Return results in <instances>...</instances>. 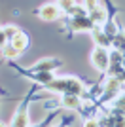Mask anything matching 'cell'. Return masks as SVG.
<instances>
[{"label": "cell", "mask_w": 125, "mask_h": 127, "mask_svg": "<svg viewBox=\"0 0 125 127\" xmlns=\"http://www.w3.org/2000/svg\"><path fill=\"white\" fill-rule=\"evenodd\" d=\"M10 127H29V110H27V104L19 106V110L15 112Z\"/></svg>", "instance_id": "cell-5"}, {"label": "cell", "mask_w": 125, "mask_h": 127, "mask_svg": "<svg viewBox=\"0 0 125 127\" xmlns=\"http://www.w3.org/2000/svg\"><path fill=\"white\" fill-rule=\"evenodd\" d=\"M36 13L44 19V21H53V19H57V17L61 15V8H59V4H51V2H47V4H44V6L38 8Z\"/></svg>", "instance_id": "cell-4"}, {"label": "cell", "mask_w": 125, "mask_h": 127, "mask_svg": "<svg viewBox=\"0 0 125 127\" xmlns=\"http://www.w3.org/2000/svg\"><path fill=\"white\" fill-rule=\"evenodd\" d=\"M91 63H93V66L97 70L104 72V70L108 68V64H110V53H108V49L102 48V46H97V48L93 49V53H91Z\"/></svg>", "instance_id": "cell-3"}, {"label": "cell", "mask_w": 125, "mask_h": 127, "mask_svg": "<svg viewBox=\"0 0 125 127\" xmlns=\"http://www.w3.org/2000/svg\"><path fill=\"white\" fill-rule=\"evenodd\" d=\"M116 106H118V108H125V97H123V99H120V101L116 102Z\"/></svg>", "instance_id": "cell-11"}, {"label": "cell", "mask_w": 125, "mask_h": 127, "mask_svg": "<svg viewBox=\"0 0 125 127\" xmlns=\"http://www.w3.org/2000/svg\"><path fill=\"white\" fill-rule=\"evenodd\" d=\"M19 29H17L15 25H4L2 27V46H6V44H10L13 38L19 34Z\"/></svg>", "instance_id": "cell-7"}, {"label": "cell", "mask_w": 125, "mask_h": 127, "mask_svg": "<svg viewBox=\"0 0 125 127\" xmlns=\"http://www.w3.org/2000/svg\"><path fill=\"white\" fill-rule=\"evenodd\" d=\"M59 66H61L59 59H42L32 66V70L34 72H51L53 68H59Z\"/></svg>", "instance_id": "cell-6"}, {"label": "cell", "mask_w": 125, "mask_h": 127, "mask_svg": "<svg viewBox=\"0 0 125 127\" xmlns=\"http://www.w3.org/2000/svg\"><path fill=\"white\" fill-rule=\"evenodd\" d=\"M83 6H85V10H87L89 13H93V11H97L100 8L97 0H83Z\"/></svg>", "instance_id": "cell-9"}, {"label": "cell", "mask_w": 125, "mask_h": 127, "mask_svg": "<svg viewBox=\"0 0 125 127\" xmlns=\"http://www.w3.org/2000/svg\"><path fill=\"white\" fill-rule=\"evenodd\" d=\"M27 44H29L27 34H25V32H19V34H17L10 44L2 46V53H4L6 59H15L17 55H21V53L27 49Z\"/></svg>", "instance_id": "cell-2"}, {"label": "cell", "mask_w": 125, "mask_h": 127, "mask_svg": "<svg viewBox=\"0 0 125 127\" xmlns=\"http://www.w3.org/2000/svg\"><path fill=\"white\" fill-rule=\"evenodd\" d=\"M61 102L64 108H80V104H82V101H80V95H70V93H62L61 97Z\"/></svg>", "instance_id": "cell-8"}, {"label": "cell", "mask_w": 125, "mask_h": 127, "mask_svg": "<svg viewBox=\"0 0 125 127\" xmlns=\"http://www.w3.org/2000/svg\"><path fill=\"white\" fill-rule=\"evenodd\" d=\"M83 127H99V123L95 122V120H89V122H85V125Z\"/></svg>", "instance_id": "cell-10"}, {"label": "cell", "mask_w": 125, "mask_h": 127, "mask_svg": "<svg viewBox=\"0 0 125 127\" xmlns=\"http://www.w3.org/2000/svg\"><path fill=\"white\" fill-rule=\"evenodd\" d=\"M49 89H55L59 93H70V95H80L83 91V85L80 80L72 78V76H62V78H57L47 84Z\"/></svg>", "instance_id": "cell-1"}]
</instances>
